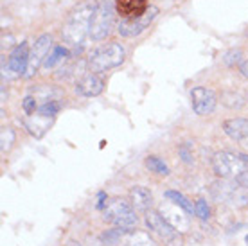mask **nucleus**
Returning a JSON list of instances; mask_svg holds the SVG:
<instances>
[{
    "mask_svg": "<svg viewBox=\"0 0 248 246\" xmlns=\"http://www.w3.org/2000/svg\"><path fill=\"white\" fill-rule=\"evenodd\" d=\"M95 11V4H81L70 13L67 24L63 25V42L72 50V54H79L87 34H90V22Z\"/></svg>",
    "mask_w": 248,
    "mask_h": 246,
    "instance_id": "nucleus-1",
    "label": "nucleus"
},
{
    "mask_svg": "<svg viewBox=\"0 0 248 246\" xmlns=\"http://www.w3.org/2000/svg\"><path fill=\"white\" fill-rule=\"evenodd\" d=\"M124 62V49L119 43H106L101 45L88 58V67L92 72H105L110 68L119 67Z\"/></svg>",
    "mask_w": 248,
    "mask_h": 246,
    "instance_id": "nucleus-2",
    "label": "nucleus"
},
{
    "mask_svg": "<svg viewBox=\"0 0 248 246\" xmlns=\"http://www.w3.org/2000/svg\"><path fill=\"white\" fill-rule=\"evenodd\" d=\"M103 214H105V221L121 228H133L137 225V221H139L131 201L121 200V198H115L112 201H108L106 207L103 209Z\"/></svg>",
    "mask_w": 248,
    "mask_h": 246,
    "instance_id": "nucleus-3",
    "label": "nucleus"
},
{
    "mask_svg": "<svg viewBox=\"0 0 248 246\" xmlns=\"http://www.w3.org/2000/svg\"><path fill=\"white\" fill-rule=\"evenodd\" d=\"M115 13L117 11H115L113 2L101 0L99 4H95V11H93L92 22H90V38L92 40H103L110 34Z\"/></svg>",
    "mask_w": 248,
    "mask_h": 246,
    "instance_id": "nucleus-4",
    "label": "nucleus"
},
{
    "mask_svg": "<svg viewBox=\"0 0 248 246\" xmlns=\"http://www.w3.org/2000/svg\"><path fill=\"white\" fill-rule=\"evenodd\" d=\"M146 225L151 232H155L166 246H182L184 245V237H182L180 230L171 225V223L156 210H148L146 212Z\"/></svg>",
    "mask_w": 248,
    "mask_h": 246,
    "instance_id": "nucleus-5",
    "label": "nucleus"
},
{
    "mask_svg": "<svg viewBox=\"0 0 248 246\" xmlns=\"http://www.w3.org/2000/svg\"><path fill=\"white\" fill-rule=\"evenodd\" d=\"M158 15V7L149 6L148 11L144 13L142 16H137V18H126L119 24L117 31L123 38H133L139 36L142 31H146L149 27V24L155 20V16Z\"/></svg>",
    "mask_w": 248,
    "mask_h": 246,
    "instance_id": "nucleus-6",
    "label": "nucleus"
},
{
    "mask_svg": "<svg viewBox=\"0 0 248 246\" xmlns=\"http://www.w3.org/2000/svg\"><path fill=\"white\" fill-rule=\"evenodd\" d=\"M212 167H214V172L221 178H229L234 172H241L245 171V162L239 158V154H232L229 151H223V153H216L212 156Z\"/></svg>",
    "mask_w": 248,
    "mask_h": 246,
    "instance_id": "nucleus-7",
    "label": "nucleus"
},
{
    "mask_svg": "<svg viewBox=\"0 0 248 246\" xmlns=\"http://www.w3.org/2000/svg\"><path fill=\"white\" fill-rule=\"evenodd\" d=\"M50 47H52V38L49 34H42V36L38 38L34 45H32L31 49V56H29V63H27V70H25L24 77H32V76L36 74V70L40 68V65H44L45 58L49 56L50 52Z\"/></svg>",
    "mask_w": 248,
    "mask_h": 246,
    "instance_id": "nucleus-8",
    "label": "nucleus"
},
{
    "mask_svg": "<svg viewBox=\"0 0 248 246\" xmlns=\"http://www.w3.org/2000/svg\"><path fill=\"white\" fill-rule=\"evenodd\" d=\"M191 101H192V110L198 115H209L216 108V93L211 88L205 86H194L191 90Z\"/></svg>",
    "mask_w": 248,
    "mask_h": 246,
    "instance_id": "nucleus-9",
    "label": "nucleus"
},
{
    "mask_svg": "<svg viewBox=\"0 0 248 246\" xmlns=\"http://www.w3.org/2000/svg\"><path fill=\"white\" fill-rule=\"evenodd\" d=\"M211 191L217 201H229V203L236 205V207H245V205H248V194L237 191L236 187H230V185H227V184L217 182V184H212Z\"/></svg>",
    "mask_w": 248,
    "mask_h": 246,
    "instance_id": "nucleus-10",
    "label": "nucleus"
},
{
    "mask_svg": "<svg viewBox=\"0 0 248 246\" xmlns=\"http://www.w3.org/2000/svg\"><path fill=\"white\" fill-rule=\"evenodd\" d=\"M29 56H31V49H29V43L22 42L20 45L15 47V50L9 56V62H7V67L11 68L15 74L24 76L25 70H27V63H29Z\"/></svg>",
    "mask_w": 248,
    "mask_h": 246,
    "instance_id": "nucleus-11",
    "label": "nucleus"
},
{
    "mask_svg": "<svg viewBox=\"0 0 248 246\" xmlns=\"http://www.w3.org/2000/svg\"><path fill=\"white\" fill-rule=\"evenodd\" d=\"M115 11L119 16L126 18H137L142 16L144 13L148 11V0H115Z\"/></svg>",
    "mask_w": 248,
    "mask_h": 246,
    "instance_id": "nucleus-12",
    "label": "nucleus"
},
{
    "mask_svg": "<svg viewBox=\"0 0 248 246\" xmlns=\"http://www.w3.org/2000/svg\"><path fill=\"white\" fill-rule=\"evenodd\" d=\"M52 123H54V117H47V115H42V113L27 115V117L24 119L25 129H27L34 138H42V137L47 133V129L52 126Z\"/></svg>",
    "mask_w": 248,
    "mask_h": 246,
    "instance_id": "nucleus-13",
    "label": "nucleus"
},
{
    "mask_svg": "<svg viewBox=\"0 0 248 246\" xmlns=\"http://www.w3.org/2000/svg\"><path fill=\"white\" fill-rule=\"evenodd\" d=\"M103 88H105V81L97 77L95 74H88L83 79L78 81L76 93H79L83 97H95V95H99L103 92Z\"/></svg>",
    "mask_w": 248,
    "mask_h": 246,
    "instance_id": "nucleus-14",
    "label": "nucleus"
},
{
    "mask_svg": "<svg viewBox=\"0 0 248 246\" xmlns=\"http://www.w3.org/2000/svg\"><path fill=\"white\" fill-rule=\"evenodd\" d=\"M130 201L135 210L148 212L149 207L153 205V196H151V192H149L146 187L135 185V187H131V191H130Z\"/></svg>",
    "mask_w": 248,
    "mask_h": 246,
    "instance_id": "nucleus-15",
    "label": "nucleus"
},
{
    "mask_svg": "<svg viewBox=\"0 0 248 246\" xmlns=\"http://www.w3.org/2000/svg\"><path fill=\"white\" fill-rule=\"evenodd\" d=\"M223 131L232 140H245L248 138V119H229L223 123Z\"/></svg>",
    "mask_w": 248,
    "mask_h": 246,
    "instance_id": "nucleus-16",
    "label": "nucleus"
},
{
    "mask_svg": "<svg viewBox=\"0 0 248 246\" xmlns=\"http://www.w3.org/2000/svg\"><path fill=\"white\" fill-rule=\"evenodd\" d=\"M124 246H156L155 241L149 237L148 232H140V230H131L130 234L123 237Z\"/></svg>",
    "mask_w": 248,
    "mask_h": 246,
    "instance_id": "nucleus-17",
    "label": "nucleus"
},
{
    "mask_svg": "<svg viewBox=\"0 0 248 246\" xmlns=\"http://www.w3.org/2000/svg\"><path fill=\"white\" fill-rule=\"evenodd\" d=\"M70 56V50H68V47H54V49L50 50L49 56L45 58V62H44V68H54L58 65V63H63V60L65 58H68Z\"/></svg>",
    "mask_w": 248,
    "mask_h": 246,
    "instance_id": "nucleus-18",
    "label": "nucleus"
},
{
    "mask_svg": "<svg viewBox=\"0 0 248 246\" xmlns=\"http://www.w3.org/2000/svg\"><path fill=\"white\" fill-rule=\"evenodd\" d=\"M164 196L168 198V200L173 205H178L180 209H184V212H186V214H192V212H194V205H192L191 201H189V200H187V198L182 194V192H178V191H166V194H164Z\"/></svg>",
    "mask_w": 248,
    "mask_h": 246,
    "instance_id": "nucleus-19",
    "label": "nucleus"
},
{
    "mask_svg": "<svg viewBox=\"0 0 248 246\" xmlns=\"http://www.w3.org/2000/svg\"><path fill=\"white\" fill-rule=\"evenodd\" d=\"M245 95L241 92H223L221 93V103H223L227 108H232V110H239L245 106Z\"/></svg>",
    "mask_w": 248,
    "mask_h": 246,
    "instance_id": "nucleus-20",
    "label": "nucleus"
},
{
    "mask_svg": "<svg viewBox=\"0 0 248 246\" xmlns=\"http://www.w3.org/2000/svg\"><path fill=\"white\" fill-rule=\"evenodd\" d=\"M146 167L151 172H156V174H162V176H168L169 174V167L158 156H148L146 158Z\"/></svg>",
    "mask_w": 248,
    "mask_h": 246,
    "instance_id": "nucleus-21",
    "label": "nucleus"
},
{
    "mask_svg": "<svg viewBox=\"0 0 248 246\" xmlns=\"http://www.w3.org/2000/svg\"><path fill=\"white\" fill-rule=\"evenodd\" d=\"M60 110H62V105L58 103L56 99H52V101H45L44 105L38 108V113L47 115V117H56Z\"/></svg>",
    "mask_w": 248,
    "mask_h": 246,
    "instance_id": "nucleus-22",
    "label": "nucleus"
},
{
    "mask_svg": "<svg viewBox=\"0 0 248 246\" xmlns=\"http://www.w3.org/2000/svg\"><path fill=\"white\" fill-rule=\"evenodd\" d=\"M15 129L11 128H2V135H0V144H2V153H7L9 149L13 148V144H15Z\"/></svg>",
    "mask_w": 248,
    "mask_h": 246,
    "instance_id": "nucleus-23",
    "label": "nucleus"
},
{
    "mask_svg": "<svg viewBox=\"0 0 248 246\" xmlns=\"http://www.w3.org/2000/svg\"><path fill=\"white\" fill-rule=\"evenodd\" d=\"M194 214L202 221H207L211 217V209H209V205H207V201H205L203 198H200L198 201L194 203Z\"/></svg>",
    "mask_w": 248,
    "mask_h": 246,
    "instance_id": "nucleus-24",
    "label": "nucleus"
},
{
    "mask_svg": "<svg viewBox=\"0 0 248 246\" xmlns=\"http://www.w3.org/2000/svg\"><path fill=\"white\" fill-rule=\"evenodd\" d=\"M241 58H243V52L241 50H229L227 54L223 56V62L229 65V67H234V65H241Z\"/></svg>",
    "mask_w": 248,
    "mask_h": 246,
    "instance_id": "nucleus-25",
    "label": "nucleus"
},
{
    "mask_svg": "<svg viewBox=\"0 0 248 246\" xmlns=\"http://www.w3.org/2000/svg\"><path fill=\"white\" fill-rule=\"evenodd\" d=\"M22 106H24V111L27 113V115H34V111L38 110L36 97H34V95H27V97L24 99Z\"/></svg>",
    "mask_w": 248,
    "mask_h": 246,
    "instance_id": "nucleus-26",
    "label": "nucleus"
},
{
    "mask_svg": "<svg viewBox=\"0 0 248 246\" xmlns=\"http://www.w3.org/2000/svg\"><path fill=\"white\" fill-rule=\"evenodd\" d=\"M178 154L182 156L184 164H192V151H191V142H186L178 148Z\"/></svg>",
    "mask_w": 248,
    "mask_h": 246,
    "instance_id": "nucleus-27",
    "label": "nucleus"
},
{
    "mask_svg": "<svg viewBox=\"0 0 248 246\" xmlns=\"http://www.w3.org/2000/svg\"><path fill=\"white\" fill-rule=\"evenodd\" d=\"M236 184L239 185V187H245V189H248V171H241L236 174Z\"/></svg>",
    "mask_w": 248,
    "mask_h": 246,
    "instance_id": "nucleus-28",
    "label": "nucleus"
},
{
    "mask_svg": "<svg viewBox=\"0 0 248 246\" xmlns=\"http://www.w3.org/2000/svg\"><path fill=\"white\" fill-rule=\"evenodd\" d=\"M106 200H108V198H106L105 192H99V203H97V209H99V210L105 209V207H106Z\"/></svg>",
    "mask_w": 248,
    "mask_h": 246,
    "instance_id": "nucleus-29",
    "label": "nucleus"
},
{
    "mask_svg": "<svg viewBox=\"0 0 248 246\" xmlns=\"http://www.w3.org/2000/svg\"><path fill=\"white\" fill-rule=\"evenodd\" d=\"M239 72H241V74L248 79V60H247V62H243L241 65H239Z\"/></svg>",
    "mask_w": 248,
    "mask_h": 246,
    "instance_id": "nucleus-30",
    "label": "nucleus"
},
{
    "mask_svg": "<svg viewBox=\"0 0 248 246\" xmlns=\"http://www.w3.org/2000/svg\"><path fill=\"white\" fill-rule=\"evenodd\" d=\"M65 246H83V245H81V243H78V241H72V239H70Z\"/></svg>",
    "mask_w": 248,
    "mask_h": 246,
    "instance_id": "nucleus-31",
    "label": "nucleus"
},
{
    "mask_svg": "<svg viewBox=\"0 0 248 246\" xmlns=\"http://www.w3.org/2000/svg\"><path fill=\"white\" fill-rule=\"evenodd\" d=\"M239 158H241V160L245 162V166L248 167V154H239Z\"/></svg>",
    "mask_w": 248,
    "mask_h": 246,
    "instance_id": "nucleus-32",
    "label": "nucleus"
},
{
    "mask_svg": "<svg viewBox=\"0 0 248 246\" xmlns=\"http://www.w3.org/2000/svg\"><path fill=\"white\" fill-rule=\"evenodd\" d=\"M245 243H247V246H248V235H247V237H245Z\"/></svg>",
    "mask_w": 248,
    "mask_h": 246,
    "instance_id": "nucleus-33",
    "label": "nucleus"
},
{
    "mask_svg": "<svg viewBox=\"0 0 248 246\" xmlns=\"http://www.w3.org/2000/svg\"><path fill=\"white\" fill-rule=\"evenodd\" d=\"M108 2H115V0H108Z\"/></svg>",
    "mask_w": 248,
    "mask_h": 246,
    "instance_id": "nucleus-34",
    "label": "nucleus"
},
{
    "mask_svg": "<svg viewBox=\"0 0 248 246\" xmlns=\"http://www.w3.org/2000/svg\"><path fill=\"white\" fill-rule=\"evenodd\" d=\"M247 34H248V29H247Z\"/></svg>",
    "mask_w": 248,
    "mask_h": 246,
    "instance_id": "nucleus-35",
    "label": "nucleus"
}]
</instances>
